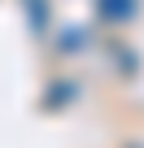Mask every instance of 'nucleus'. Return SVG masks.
Masks as SVG:
<instances>
[{
    "label": "nucleus",
    "mask_w": 144,
    "mask_h": 148,
    "mask_svg": "<svg viewBox=\"0 0 144 148\" xmlns=\"http://www.w3.org/2000/svg\"><path fill=\"white\" fill-rule=\"evenodd\" d=\"M101 5V18L105 22H127V18H135V0H96Z\"/></svg>",
    "instance_id": "f257e3e1"
}]
</instances>
